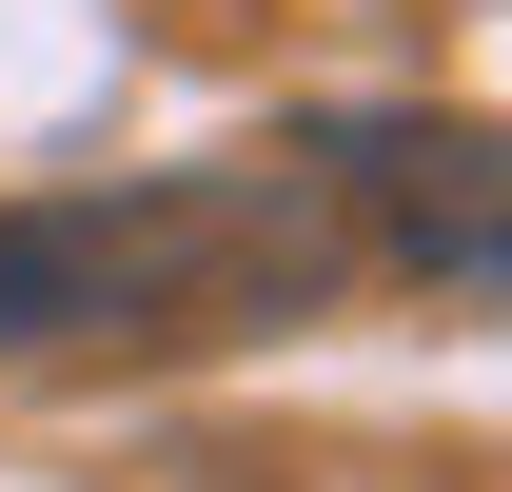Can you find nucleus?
I'll list each match as a JSON object with an SVG mask.
<instances>
[{
	"label": "nucleus",
	"instance_id": "f257e3e1",
	"mask_svg": "<svg viewBox=\"0 0 512 492\" xmlns=\"http://www.w3.org/2000/svg\"><path fill=\"white\" fill-rule=\"evenodd\" d=\"M316 296H355V217H335L316 138L217 158V178H138V197H0V355L276 335Z\"/></svg>",
	"mask_w": 512,
	"mask_h": 492
},
{
	"label": "nucleus",
	"instance_id": "f03ea898",
	"mask_svg": "<svg viewBox=\"0 0 512 492\" xmlns=\"http://www.w3.org/2000/svg\"><path fill=\"white\" fill-rule=\"evenodd\" d=\"M316 178L355 217V276L512 296V138L493 119H316Z\"/></svg>",
	"mask_w": 512,
	"mask_h": 492
}]
</instances>
